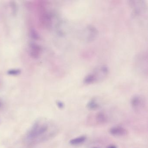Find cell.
I'll return each instance as SVG.
<instances>
[{"mask_svg": "<svg viewBox=\"0 0 148 148\" xmlns=\"http://www.w3.org/2000/svg\"><path fill=\"white\" fill-rule=\"evenodd\" d=\"M100 104L98 102L97 100L95 99H93L90 100L87 105V109L91 111H96L98 110L100 108Z\"/></svg>", "mask_w": 148, "mask_h": 148, "instance_id": "52a82bcc", "label": "cell"}, {"mask_svg": "<svg viewBox=\"0 0 148 148\" xmlns=\"http://www.w3.org/2000/svg\"><path fill=\"white\" fill-rule=\"evenodd\" d=\"M57 106L60 109H63L64 107V105L63 102H62L61 101H58L57 102Z\"/></svg>", "mask_w": 148, "mask_h": 148, "instance_id": "9c48e42d", "label": "cell"}, {"mask_svg": "<svg viewBox=\"0 0 148 148\" xmlns=\"http://www.w3.org/2000/svg\"><path fill=\"white\" fill-rule=\"evenodd\" d=\"M56 125L47 120H41L35 123L25 135L24 142L28 145H33L48 140L58 132Z\"/></svg>", "mask_w": 148, "mask_h": 148, "instance_id": "6da1fadb", "label": "cell"}, {"mask_svg": "<svg viewBox=\"0 0 148 148\" xmlns=\"http://www.w3.org/2000/svg\"><path fill=\"white\" fill-rule=\"evenodd\" d=\"M106 148H117V147L116 145L111 144L108 145Z\"/></svg>", "mask_w": 148, "mask_h": 148, "instance_id": "30bf717a", "label": "cell"}, {"mask_svg": "<svg viewBox=\"0 0 148 148\" xmlns=\"http://www.w3.org/2000/svg\"><path fill=\"white\" fill-rule=\"evenodd\" d=\"M3 107V102H2L1 100H0V111L2 110V108Z\"/></svg>", "mask_w": 148, "mask_h": 148, "instance_id": "8fae6325", "label": "cell"}, {"mask_svg": "<svg viewBox=\"0 0 148 148\" xmlns=\"http://www.w3.org/2000/svg\"><path fill=\"white\" fill-rule=\"evenodd\" d=\"M131 106L135 112L141 113L146 109V102L143 97L139 95L135 96L131 99Z\"/></svg>", "mask_w": 148, "mask_h": 148, "instance_id": "277c9868", "label": "cell"}, {"mask_svg": "<svg viewBox=\"0 0 148 148\" xmlns=\"http://www.w3.org/2000/svg\"><path fill=\"white\" fill-rule=\"evenodd\" d=\"M108 121V117L103 111L96 113L94 115L90 116L88 124L89 125L102 126L106 124Z\"/></svg>", "mask_w": 148, "mask_h": 148, "instance_id": "3957f363", "label": "cell"}, {"mask_svg": "<svg viewBox=\"0 0 148 148\" xmlns=\"http://www.w3.org/2000/svg\"><path fill=\"white\" fill-rule=\"evenodd\" d=\"M87 139V137L86 135H81L70 139L69 140V144L74 146H79L83 144L86 142Z\"/></svg>", "mask_w": 148, "mask_h": 148, "instance_id": "8992f818", "label": "cell"}, {"mask_svg": "<svg viewBox=\"0 0 148 148\" xmlns=\"http://www.w3.org/2000/svg\"><path fill=\"white\" fill-rule=\"evenodd\" d=\"M109 132L111 135L117 137L126 136L129 134L127 130L122 126H113L109 129Z\"/></svg>", "mask_w": 148, "mask_h": 148, "instance_id": "5b68a950", "label": "cell"}, {"mask_svg": "<svg viewBox=\"0 0 148 148\" xmlns=\"http://www.w3.org/2000/svg\"><path fill=\"white\" fill-rule=\"evenodd\" d=\"M108 69L106 66H102L96 71L88 75L85 77L84 82L86 84H91L94 83L97 81H100L104 79L107 76Z\"/></svg>", "mask_w": 148, "mask_h": 148, "instance_id": "7a4b0ae2", "label": "cell"}, {"mask_svg": "<svg viewBox=\"0 0 148 148\" xmlns=\"http://www.w3.org/2000/svg\"><path fill=\"white\" fill-rule=\"evenodd\" d=\"M30 50H31L30 53L32 56L36 58L39 55L40 53V49L38 46H35V45H33V46H31Z\"/></svg>", "mask_w": 148, "mask_h": 148, "instance_id": "ba28073f", "label": "cell"}]
</instances>
